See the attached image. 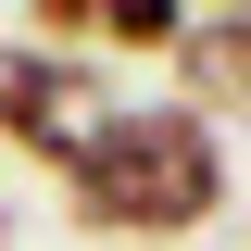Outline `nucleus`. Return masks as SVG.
Instances as JSON below:
<instances>
[{"instance_id":"4","label":"nucleus","mask_w":251,"mask_h":251,"mask_svg":"<svg viewBox=\"0 0 251 251\" xmlns=\"http://www.w3.org/2000/svg\"><path fill=\"white\" fill-rule=\"evenodd\" d=\"M176 38H188V0H113L100 13V50H163L176 63Z\"/></svg>"},{"instance_id":"2","label":"nucleus","mask_w":251,"mask_h":251,"mask_svg":"<svg viewBox=\"0 0 251 251\" xmlns=\"http://www.w3.org/2000/svg\"><path fill=\"white\" fill-rule=\"evenodd\" d=\"M113 113H126V88L88 50H50V38H13L0 50V151H25L38 176H75Z\"/></svg>"},{"instance_id":"6","label":"nucleus","mask_w":251,"mask_h":251,"mask_svg":"<svg viewBox=\"0 0 251 251\" xmlns=\"http://www.w3.org/2000/svg\"><path fill=\"white\" fill-rule=\"evenodd\" d=\"M201 13H251V0H201Z\"/></svg>"},{"instance_id":"3","label":"nucleus","mask_w":251,"mask_h":251,"mask_svg":"<svg viewBox=\"0 0 251 251\" xmlns=\"http://www.w3.org/2000/svg\"><path fill=\"white\" fill-rule=\"evenodd\" d=\"M176 100L214 126H251V13H188L176 38Z\"/></svg>"},{"instance_id":"7","label":"nucleus","mask_w":251,"mask_h":251,"mask_svg":"<svg viewBox=\"0 0 251 251\" xmlns=\"http://www.w3.org/2000/svg\"><path fill=\"white\" fill-rule=\"evenodd\" d=\"M0 251H13V214H0Z\"/></svg>"},{"instance_id":"5","label":"nucleus","mask_w":251,"mask_h":251,"mask_svg":"<svg viewBox=\"0 0 251 251\" xmlns=\"http://www.w3.org/2000/svg\"><path fill=\"white\" fill-rule=\"evenodd\" d=\"M100 13H113V0H25V25L50 38V50H100Z\"/></svg>"},{"instance_id":"1","label":"nucleus","mask_w":251,"mask_h":251,"mask_svg":"<svg viewBox=\"0 0 251 251\" xmlns=\"http://www.w3.org/2000/svg\"><path fill=\"white\" fill-rule=\"evenodd\" d=\"M63 201L88 239H201L226 214V138L188 100H126L100 126V151L63 176Z\"/></svg>"}]
</instances>
